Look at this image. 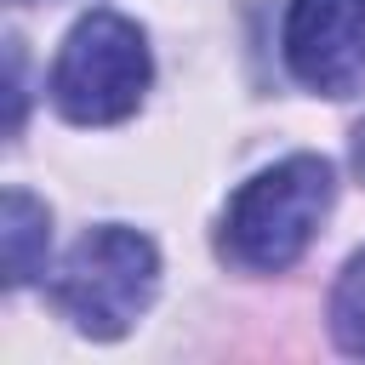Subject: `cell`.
Here are the masks:
<instances>
[{
    "label": "cell",
    "instance_id": "6da1fadb",
    "mask_svg": "<svg viewBox=\"0 0 365 365\" xmlns=\"http://www.w3.org/2000/svg\"><path fill=\"white\" fill-rule=\"evenodd\" d=\"M336 177L319 154H291L257 171L222 211V257L245 274H285L319 234Z\"/></svg>",
    "mask_w": 365,
    "mask_h": 365
},
{
    "label": "cell",
    "instance_id": "7a4b0ae2",
    "mask_svg": "<svg viewBox=\"0 0 365 365\" xmlns=\"http://www.w3.org/2000/svg\"><path fill=\"white\" fill-rule=\"evenodd\" d=\"M154 80L148 40L120 11H91L68 29L57 63H51V103L74 125H114L143 108V91Z\"/></svg>",
    "mask_w": 365,
    "mask_h": 365
},
{
    "label": "cell",
    "instance_id": "3957f363",
    "mask_svg": "<svg viewBox=\"0 0 365 365\" xmlns=\"http://www.w3.org/2000/svg\"><path fill=\"white\" fill-rule=\"evenodd\" d=\"M154 285H160L154 240L137 228L103 222L74 240V251L63 257V268L51 279V297L86 336H120L154 302Z\"/></svg>",
    "mask_w": 365,
    "mask_h": 365
},
{
    "label": "cell",
    "instance_id": "277c9868",
    "mask_svg": "<svg viewBox=\"0 0 365 365\" xmlns=\"http://www.w3.org/2000/svg\"><path fill=\"white\" fill-rule=\"evenodd\" d=\"M285 68L325 97H354L365 86V0H291Z\"/></svg>",
    "mask_w": 365,
    "mask_h": 365
},
{
    "label": "cell",
    "instance_id": "5b68a950",
    "mask_svg": "<svg viewBox=\"0 0 365 365\" xmlns=\"http://www.w3.org/2000/svg\"><path fill=\"white\" fill-rule=\"evenodd\" d=\"M46 245H51V211L23 194V188H6V205H0V251H6V285H29L46 274Z\"/></svg>",
    "mask_w": 365,
    "mask_h": 365
},
{
    "label": "cell",
    "instance_id": "8992f818",
    "mask_svg": "<svg viewBox=\"0 0 365 365\" xmlns=\"http://www.w3.org/2000/svg\"><path fill=\"white\" fill-rule=\"evenodd\" d=\"M331 336L342 354H359L365 359V251L348 257V268L336 274V291H331Z\"/></svg>",
    "mask_w": 365,
    "mask_h": 365
},
{
    "label": "cell",
    "instance_id": "52a82bcc",
    "mask_svg": "<svg viewBox=\"0 0 365 365\" xmlns=\"http://www.w3.org/2000/svg\"><path fill=\"white\" fill-rule=\"evenodd\" d=\"M354 165H359V177H365V125H359V143H354Z\"/></svg>",
    "mask_w": 365,
    "mask_h": 365
}]
</instances>
